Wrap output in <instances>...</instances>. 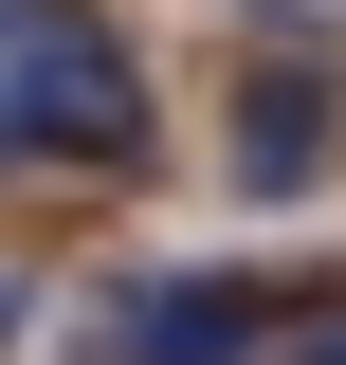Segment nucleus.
<instances>
[{"label": "nucleus", "instance_id": "nucleus-1", "mask_svg": "<svg viewBox=\"0 0 346 365\" xmlns=\"http://www.w3.org/2000/svg\"><path fill=\"white\" fill-rule=\"evenodd\" d=\"M0 128H19V165H146L164 110L91 0H0Z\"/></svg>", "mask_w": 346, "mask_h": 365}, {"label": "nucleus", "instance_id": "nucleus-2", "mask_svg": "<svg viewBox=\"0 0 346 365\" xmlns=\"http://www.w3.org/2000/svg\"><path fill=\"white\" fill-rule=\"evenodd\" d=\"M110 365H273L256 274H110Z\"/></svg>", "mask_w": 346, "mask_h": 365}, {"label": "nucleus", "instance_id": "nucleus-3", "mask_svg": "<svg viewBox=\"0 0 346 365\" xmlns=\"http://www.w3.org/2000/svg\"><path fill=\"white\" fill-rule=\"evenodd\" d=\"M328 146H346V55H292V73H256V91H237L219 165L256 182V201H310V182H328Z\"/></svg>", "mask_w": 346, "mask_h": 365}, {"label": "nucleus", "instance_id": "nucleus-4", "mask_svg": "<svg viewBox=\"0 0 346 365\" xmlns=\"http://www.w3.org/2000/svg\"><path fill=\"white\" fill-rule=\"evenodd\" d=\"M273 365H346V311H328V329H292V347H273Z\"/></svg>", "mask_w": 346, "mask_h": 365}, {"label": "nucleus", "instance_id": "nucleus-5", "mask_svg": "<svg viewBox=\"0 0 346 365\" xmlns=\"http://www.w3.org/2000/svg\"><path fill=\"white\" fill-rule=\"evenodd\" d=\"M0 347H19V292H0Z\"/></svg>", "mask_w": 346, "mask_h": 365}, {"label": "nucleus", "instance_id": "nucleus-6", "mask_svg": "<svg viewBox=\"0 0 346 365\" xmlns=\"http://www.w3.org/2000/svg\"><path fill=\"white\" fill-rule=\"evenodd\" d=\"M0 165H19V128H0Z\"/></svg>", "mask_w": 346, "mask_h": 365}]
</instances>
